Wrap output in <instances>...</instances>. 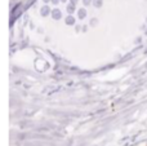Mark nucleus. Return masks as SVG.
<instances>
[{"label": "nucleus", "mask_w": 147, "mask_h": 146, "mask_svg": "<svg viewBox=\"0 0 147 146\" xmlns=\"http://www.w3.org/2000/svg\"><path fill=\"white\" fill-rule=\"evenodd\" d=\"M20 10H21V5H20V4H18V5H16V7L13 8V12H12V18H10V22H14V20L18 17V14H20V13H18V12H20Z\"/></svg>", "instance_id": "obj_1"}]
</instances>
